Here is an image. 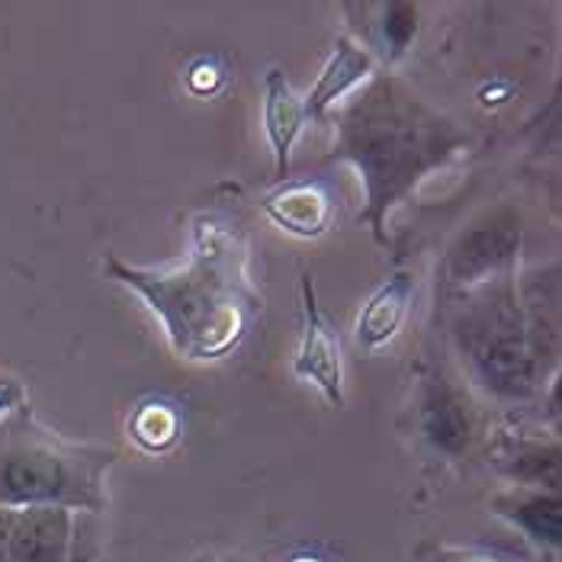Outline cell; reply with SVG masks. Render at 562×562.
Wrapping results in <instances>:
<instances>
[{"label":"cell","instance_id":"obj_1","mask_svg":"<svg viewBox=\"0 0 562 562\" xmlns=\"http://www.w3.org/2000/svg\"><path fill=\"white\" fill-rule=\"evenodd\" d=\"M325 120L335 126L331 161L360 173V225L376 245H390L392 210L470 148L467 132L395 75H373Z\"/></svg>","mask_w":562,"mask_h":562},{"label":"cell","instance_id":"obj_2","mask_svg":"<svg viewBox=\"0 0 562 562\" xmlns=\"http://www.w3.org/2000/svg\"><path fill=\"white\" fill-rule=\"evenodd\" d=\"M251 245L225 216L193 222V251L180 267H135L106 255V273L135 290L165 322L177 357L218 360L245 341L260 312L251 283Z\"/></svg>","mask_w":562,"mask_h":562},{"label":"cell","instance_id":"obj_3","mask_svg":"<svg viewBox=\"0 0 562 562\" xmlns=\"http://www.w3.org/2000/svg\"><path fill=\"white\" fill-rule=\"evenodd\" d=\"M447 338L473 392L498 405H527L560 376L557 290L520 280V263L453 296Z\"/></svg>","mask_w":562,"mask_h":562},{"label":"cell","instance_id":"obj_4","mask_svg":"<svg viewBox=\"0 0 562 562\" xmlns=\"http://www.w3.org/2000/svg\"><path fill=\"white\" fill-rule=\"evenodd\" d=\"M116 447L71 443L48 431L30 402L0 418V505L106 512V473Z\"/></svg>","mask_w":562,"mask_h":562},{"label":"cell","instance_id":"obj_5","mask_svg":"<svg viewBox=\"0 0 562 562\" xmlns=\"http://www.w3.org/2000/svg\"><path fill=\"white\" fill-rule=\"evenodd\" d=\"M415 428L440 460H463L482 437L473 390L443 367H425L415 395Z\"/></svg>","mask_w":562,"mask_h":562},{"label":"cell","instance_id":"obj_6","mask_svg":"<svg viewBox=\"0 0 562 562\" xmlns=\"http://www.w3.org/2000/svg\"><path fill=\"white\" fill-rule=\"evenodd\" d=\"M524 248V222L515 206H498L473 218L450 245L443 277L453 293L473 290L479 283L518 267Z\"/></svg>","mask_w":562,"mask_h":562},{"label":"cell","instance_id":"obj_7","mask_svg":"<svg viewBox=\"0 0 562 562\" xmlns=\"http://www.w3.org/2000/svg\"><path fill=\"white\" fill-rule=\"evenodd\" d=\"M0 562H87L78 512L0 505Z\"/></svg>","mask_w":562,"mask_h":562},{"label":"cell","instance_id":"obj_8","mask_svg":"<svg viewBox=\"0 0 562 562\" xmlns=\"http://www.w3.org/2000/svg\"><path fill=\"white\" fill-rule=\"evenodd\" d=\"M300 290H303V338L293 360V373L322 392L328 405L345 408V367H341L338 335L318 305L315 283L308 273L303 277Z\"/></svg>","mask_w":562,"mask_h":562},{"label":"cell","instance_id":"obj_9","mask_svg":"<svg viewBox=\"0 0 562 562\" xmlns=\"http://www.w3.org/2000/svg\"><path fill=\"white\" fill-rule=\"evenodd\" d=\"M492 515L512 524L527 543L543 553L562 550V495L550 488H524L508 485L488 502Z\"/></svg>","mask_w":562,"mask_h":562},{"label":"cell","instance_id":"obj_10","mask_svg":"<svg viewBox=\"0 0 562 562\" xmlns=\"http://www.w3.org/2000/svg\"><path fill=\"white\" fill-rule=\"evenodd\" d=\"M492 467L512 485L560 492V437L557 434H502L492 450Z\"/></svg>","mask_w":562,"mask_h":562},{"label":"cell","instance_id":"obj_11","mask_svg":"<svg viewBox=\"0 0 562 562\" xmlns=\"http://www.w3.org/2000/svg\"><path fill=\"white\" fill-rule=\"evenodd\" d=\"M260 210L277 228L296 238H318L331 228L335 200L322 180L300 177V180H283L270 193H263Z\"/></svg>","mask_w":562,"mask_h":562},{"label":"cell","instance_id":"obj_12","mask_svg":"<svg viewBox=\"0 0 562 562\" xmlns=\"http://www.w3.org/2000/svg\"><path fill=\"white\" fill-rule=\"evenodd\" d=\"M376 75V58L357 43L353 36H338L331 58L325 61L315 87L303 100L308 120H325L341 100H347L357 87H363Z\"/></svg>","mask_w":562,"mask_h":562},{"label":"cell","instance_id":"obj_13","mask_svg":"<svg viewBox=\"0 0 562 562\" xmlns=\"http://www.w3.org/2000/svg\"><path fill=\"white\" fill-rule=\"evenodd\" d=\"M308 116H305L303 97L293 90L286 81V75L280 68L267 71L263 81V130L273 148V171H277V183L290 180V158H293V145L305 130Z\"/></svg>","mask_w":562,"mask_h":562},{"label":"cell","instance_id":"obj_14","mask_svg":"<svg viewBox=\"0 0 562 562\" xmlns=\"http://www.w3.org/2000/svg\"><path fill=\"white\" fill-rule=\"evenodd\" d=\"M412 296H415V277L412 273H392L357 315V325H353L357 345L363 350H380L383 345H390L398 335L405 315H408Z\"/></svg>","mask_w":562,"mask_h":562},{"label":"cell","instance_id":"obj_15","mask_svg":"<svg viewBox=\"0 0 562 562\" xmlns=\"http://www.w3.org/2000/svg\"><path fill=\"white\" fill-rule=\"evenodd\" d=\"M367 23H363V40L367 52L383 58L386 65H395L408 55V48L418 36V16L422 10L405 0H390V3H353Z\"/></svg>","mask_w":562,"mask_h":562},{"label":"cell","instance_id":"obj_16","mask_svg":"<svg viewBox=\"0 0 562 562\" xmlns=\"http://www.w3.org/2000/svg\"><path fill=\"white\" fill-rule=\"evenodd\" d=\"M132 440L148 450V453H161L168 450L177 434H180V415L173 412L168 402H142L130 418Z\"/></svg>","mask_w":562,"mask_h":562},{"label":"cell","instance_id":"obj_17","mask_svg":"<svg viewBox=\"0 0 562 562\" xmlns=\"http://www.w3.org/2000/svg\"><path fill=\"white\" fill-rule=\"evenodd\" d=\"M428 562H505L482 550H463V547H437Z\"/></svg>","mask_w":562,"mask_h":562},{"label":"cell","instance_id":"obj_18","mask_svg":"<svg viewBox=\"0 0 562 562\" xmlns=\"http://www.w3.org/2000/svg\"><path fill=\"white\" fill-rule=\"evenodd\" d=\"M23 402H26L23 386L16 380H10V376H0V418L10 415L13 408H20Z\"/></svg>","mask_w":562,"mask_h":562},{"label":"cell","instance_id":"obj_19","mask_svg":"<svg viewBox=\"0 0 562 562\" xmlns=\"http://www.w3.org/2000/svg\"><path fill=\"white\" fill-rule=\"evenodd\" d=\"M293 562H318V560H308V557H303V560H293Z\"/></svg>","mask_w":562,"mask_h":562}]
</instances>
